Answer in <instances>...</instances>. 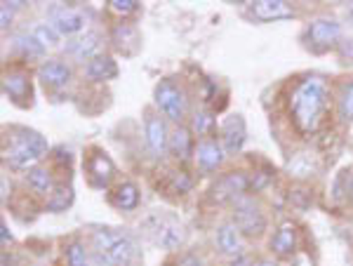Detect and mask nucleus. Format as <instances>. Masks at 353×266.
I'll return each instance as SVG.
<instances>
[{"instance_id":"obj_1","label":"nucleus","mask_w":353,"mask_h":266,"mask_svg":"<svg viewBox=\"0 0 353 266\" xmlns=\"http://www.w3.org/2000/svg\"><path fill=\"white\" fill-rule=\"evenodd\" d=\"M330 90L325 78L309 76L304 78L297 88L292 90L290 97V111H292V121L299 132L311 134L316 132L323 121V113L327 109Z\"/></svg>"},{"instance_id":"obj_2","label":"nucleus","mask_w":353,"mask_h":266,"mask_svg":"<svg viewBox=\"0 0 353 266\" xmlns=\"http://www.w3.org/2000/svg\"><path fill=\"white\" fill-rule=\"evenodd\" d=\"M48 151L50 144L41 132L19 127L14 130L10 149H5V163L12 170H26L28 172V170H33L48 156Z\"/></svg>"},{"instance_id":"obj_3","label":"nucleus","mask_w":353,"mask_h":266,"mask_svg":"<svg viewBox=\"0 0 353 266\" xmlns=\"http://www.w3.org/2000/svg\"><path fill=\"white\" fill-rule=\"evenodd\" d=\"M92 245L94 252L109 257L116 266H130L137 254L132 236L121 229H97L92 234Z\"/></svg>"},{"instance_id":"obj_4","label":"nucleus","mask_w":353,"mask_h":266,"mask_svg":"<svg viewBox=\"0 0 353 266\" xmlns=\"http://www.w3.org/2000/svg\"><path fill=\"white\" fill-rule=\"evenodd\" d=\"M153 99H156L158 111L165 118H170L172 123H179L181 125V121L186 118V106H189V99H186V92L181 90V85L165 78L153 90Z\"/></svg>"},{"instance_id":"obj_5","label":"nucleus","mask_w":353,"mask_h":266,"mask_svg":"<svg viewBox=\"0 0 353 266\" xmlns=\"http://www.w3.org/2000/svg\"><path fill=\"white\" fill-rule=\"evenodd\" d=\"M233 224L243 236H259L266 229V217L250 196H241L233 203Z\"/></svg>"},{"instance_id":"obj_6","label":"nucleus","mask_w":353,"mask_h":266,"mask_svg":"<svg viewBox=\"0 0 353 266\" xmlns=\"http://www.w3.org/2000/svg\"><path fill=\"white\" fill-rule=\"evenodd\" d=\"M341 38V24L327 17H318L306 26V41L313 52H325V50L334 48Z\"/></svg>"},{"instance_id":"obj_7","label":"nucleus","mask_w":353,"mask_h":266,"mask_svg":"<svg viewBox=\"0 0 353 266\" xmlns=\"http://www.w3.org/2000/svg\"><path fill=\"white\" fill-rule=\"evenodd\" d=\"M144 134H146V146H149L153 158H163L170 151V130L165 125V121L158 113H146L144 118Z\"/></svg>"},{"instance_id":"obj_8","label":"nucleus","mask_w":353,"mask_h":266,"mask_svg":"<svg viewBox=\"0 0 353 266\" xmlns=\"http://www.w3.org/2000/svg\"><path fill=\"white\" fill-rule=\"evenodd\" d=\"M3 92L12 104L17 106H31L33 99V88H31V78L24 71H10L3 78Z\"/></svg>"},{"instance_id":"obj_9","label":"nucleus","mask_w":353,"mask_h":266,"mask_svg":"<svg viewBox=\"0 0 353 266\" xmlns=\"http://www.w3.org/2000/svg\"><path fill=\"white\" fill-rule=\"evenodd\" d=\"M50 24L59 31V36H76L88 24V14L81 8H66V5H61V8H54L50 12Z\"/></svg>"},{"instance_id":"obj_10","label":"nucleus","mask_w":353,"mask_h":266,"mask_svg":"<svg viewBox=\"0 0 353 266\" xmlns=\"http://www.w3.org/2000/svg\"><path fill=\"white\" fill-rule=\"evenodd\" d=\"M250 189V179L248 174L243 172H229L224 174L221 179H217V184L212 186V198L219 203L224 201H233L236 203L238 198L245 196V191Z\"/></svg>"},{"instance_id":"obj_11","label":"nucleus","mask_w":353,"mask_h":266,"mask_svg":"<svg viewBox=\"0 0 353 266\" xmlns=\"http://www.w3.org/2000/svg\"><path fill=\"white\" fill-rule=\"evenodd\" d=\"M193 158H196L198 167L203 170V172H214L217 167H221V163H224L226 158V149L221 146V141L217 139H201L196 144V154H193Z\"/></svg>"},{"instance_id":"obj_12","label":"nucleus","mask_w":353,"mask_h":266,"mask_svg":"<svg viewBox=\"0 0 353 266\" xmlns=\"http://www.w3.org/2000/svg\"><path fill=\"white\" fill-rule=\"evenodd\" d=\"M38 78L45 88L50 90H59V88H66L68 83L73 81V71L66 61L61 59H45L38 69Z\"/></svg>"},{"instance_id":"obj_13","label":"nucleus","mask_w":353,"mask_h":266,"mask_svg":"<svg viewBox=\"0 0 353 266\" xmlns=\"http://www.w3.org/2000/svg\"><path fill=\"white\" fill-rule=\"evenodd\" d=\"M245 139H248V127H245L243 116L233 113L221 123V146L226 149V154H238L245 146Z\"/></svg>"},{"instance_id":"obj_14","label":"nucleus","mask_w":353,"mask_h":266,"mask_svg":"<svg viewBox=\"0 0 353 266\" xmlns=\"http://www.w3.org/2000/svg\"><path fill=\"white\" fill-rule=\"evenodd\" d=\"M88 172H90V182L97 189H106V186L111 184L113 174H116V165H113V161L106 154H101V151H97L94 156L88 158Z\"/></svg>"},{"instance_id":"obj_15","label":"nucleus","mask_w":353,"mask_h":266,"mask_svg":"<svg viewBox=\"0 0 353 266\" xmlns=\"http://www.w3.org/2000/svg\"><path fill=\"white\" fill-rule=\"evenodd\" d=\"M217 245L219 250L226 254V257H243L245 254V243H243V234L238 231V226L229 222V224H221L217 229Z\"/></svg>"},{"instance_id":"obj_16","label":"nucleus","mask_w":353,"mask_h":266,"mask_svg":"<svg viewBox=\"0 0 353 266\" xmlns=\"http://www.w3.org/2000/svg\"><path fill=\"white\" fill-rule=\"evenodd\" d=\"M252 14L259 21H278L294 17V8L285 0H257L252 3Z\"/></svg>"},{"instance_id":"obj_17","label":"nucleus","mask_w":353,"mask_h":266,"mask_svg":"<svg viewBox=\"0 0 353 266\" xmlns=\"http://www.w3.org/2000/svg\"><path fill=\"white\" fill-rule=\"evenodd\" d=\"M66 54L78 61H92L94 57L101 54V38L97 33H85L66 45Z\"/></svg>"},{"instance_id":"obj_18","label":"nucleus","mask_w":353,"mask_h":266,"mask_svg":"<svg viewBox=\"0 0 353 266\" xmlns=\"http://www.w3.org/2000/svg\"><path fill=\"white\" fill-rule=\"evenodd\" d=\"M271 250L278 257H290L294 250H297V226L292 222H285L278 226V231L271 238Z\"/></svg>"},{"instance_id":"obj_19","label":"nucleus","mask_w":353,"mask_h":266,"mask_svg":"<svg viewBox=\"0 0 353 266\" xmlns=\"http://www.w3.org/2000/svg\"><path fill=\"white\" fill-rule=\"evenodd\" d=\"M85 76L94 83H104V81H113L118 76V64L113 61V57L109 54H99L94 57L92 61L85 64Z\"/></svg>"},{"instance_id":"obj_20","label":"nucleus","mask_w":353,"mask_h":266,"mask_svg":"<svg viewBox=\"0 0 353 266\" xmlns=\"http://www.w3.org/2000/svg\"><path fill=\"white\" fill-rule=\"evenodd\" d=\"M26 184H28V189H31L36 196H45V198L52 196L54 189H57L52 172H50L48 167H41V165L28 170V172H26Z\"/></svg>"},{"instance_id":"obj_21","label":"nucleus","mask_w":353,"mask_h":266,"mask_svg":"<svg viewBox=\"0 0 353 266\" xmlns=\"http://www.w3.org/2000/svg\"><path fill=\"white\" fill-rule=\"evenodd\" d=\"M191 130L186 127H174L172 134H170V154H172L176 161H189V158L196 154V146H193V139H191Z\"/></svg>"},{"instance_id":"obj_22","label":"nucleus","mask_w":353,"mask_h":266,"mask_svg":"<svg viewBox=\"0 0 353 266\" xmlns=\"http://www.w3.org/2000/svg\"><path fill=\"white\" fill-rule=\"evenodd\" d=\"M111 43L116 50H121L125 54H132L137 48H139V33L132 24H116L111 31Z\"/></svg>"},{"instance_id":"obj_23","label":"nucleus","mask_w":353,"mask_h":266,"mask_svg":"<svg viewBox=\"0 0 353 266\" xmlns=\"http://www.w3.org/2000/svg\"><path fill=\"white\" fill-rule=\"evenodd\" d=\"M113 205L123 212H132L139 207V189L134 182H121L113 191Z\"/></svg>"},{"instance_id":"obj_24","label":"nucleus","mask_w":353,"mask_h":266,"mask_svg":"<svg viewBox=\"0 0 353 266\" xmlns=\"http://www.w3.org/2000/svg\"><path fill=\"white\" fill-rule=\"evenodd\" d=\"M12 48H14V52L21 57V59H43V54H45V48L41 43H38V38L33 36V33H19V36L14 38V43H12Z\"/></svg>"},{"instance_id":"obj_25","label":"nucleus","mask_w":353,"mask_h":266,"mask_svg":"<svg viewBox=\"0 0 353 266\" xmlns=\"http://www.w3.org/2000/svg\"><path fill=\"white\" fill-rule=\"evenodd\" d=\"M156 231H158L156 238L165 250H174V247H179L181 241H184V231H181V226L176 222H172V219H165V222H161V226H158Z\"/></svg>"},{"instance_id":"obj_26","label":"nucleus","mask_w":353,"mask_h":266,"mask_svg":"<svg viewBox=\"0 0 353 266\" xmlns=\"http://www.w3.org/2000/svg\"><path fill=\"white\" fill-rule=\"evenodd\" d=\"M214 125H217V121H214V113L208 111V109H198L193 113L191 118V132L196 134V137L201 139H210L214 132Z\"/></svg>"},{"instance_id":"obj_27","label":"nucleus","mask_w":353,"mask_h":266,"mask_svg":"<svg viewBox=\"0 0 353 266\" xmlns=\"http://www.w3.org/2000/svg\"><path fill=\"white\" fill-rule=\"evenodd\" d=\"M66 266H92V254L85 250L81 241H71L66 245Z\"/></svg>"},{"instance_id":"obj_28","label":"nucleus","mask_w":353,"mask_h":266,"mask_svg":"<svg viewBox=\"0 0 353 266\" xmlns=\"http://www.w3.org/2000/svg\"><path fill=\"white\" fill-rule=\"evenodd\" d=\"M71 203H73V189L71 186H59V189H54V194L48 198V210L61 212V210H66Z\"/></svg>"},{"instance_id":"obj_29","label":"nucleus","mask_w":353,"mask_h":266,"mask_svg":"<svg viewBox=\"0 0 353 266\" xmlns=\"http://www.w3.org/2000/svg\"><path fill=\"white\" fill-rule=\"evenodd\" d=\"M313 154H297L290 161V172L294 174V177H311V172L316 170V165H313Z\"/></svg>"},{"instance_id":"obj_30","label":"nucleus","mask_w":353,"mask_h":266,"mask_svg":"<svg viewBox=\"0 0 353 266\" xmlns=\"http://www.w3.org/2000/svg\"><path fill=\"white\" fill-rule=\"evenodd\" d=\"M31 33L38 38V43H41L43 48H52V45L59 43V38H61L59 31H57L52 24H36Z\"/></svg>"},{"instance_id":"obj_31","label":"nucleus","mask_w":353,"mask_h":266,"mask_svg":"<svg viewBox=\"0 0 353 266\" xmlns=\"http://www.w3.org/2000/svg\"><path fill=\"white\" fill-rule=\"evenodd\" d=\"M339 118L341 121H353V81L346 85L339 99Z\"/></svg>"},{"instance_id":"obj_32","label":"nucleus","mask_w":353,"mask_h":266,"mask_svg":"<svg viewBox=\"0 0 353 266\" xmlns=\"http://www.w3.org/2000/svg\"><path fill=\"white\" fill-rule=\"evenodd\" d=\"M109 10L121 17H128V14H137L141 8V3H137V0H109Z\"/></svg>"},{"instance_id":"obj_33","label":"nucleus","mask_w":353,"mask_h":266,"mask_svg":"<svg viewBox=\"0 0 353 266\" xmlns=\"http://www.w3.org/2000/svg\"><path fill=\"white\" fill-rule=\"evenodd\" d=\"M21 3H3V8H0V26H3V31H8L10 21H12L14 12L19 10Z\"/></svg>"},{"instance_id":"obj_34","label":"nucleus","mask_w":353,"mask_h":266,"mask_svg":"<svg viewBox=\"0 0 353 266\" xmlns=\"http://www.w3.org/2000/svg\"><path fill=\"white\" fill-rule=\"evenodd\" d=\"M191 177L186 172H174L172 174V189L176 191V194H186V191H191Z\"/></svg>"},{"instance_id":"obj_35","label":"nucleus","mask_w":353,"mask_h":266,"mask_svg":"<svg viewBox=\"0 0 353 266\" xmlns=\"http://www.w3.org/2000/svg\"><path fill=\"white\" fill-rule=\"evenodd\" d=\"M179 266H205V264H203L198 257H193V254H189V257H184V259H181Z\"/></svg>"},{"instance_id":"obj_36","label":"nucleus","mask_w":353,"mask_h":266,"mask_svg":"<svg viewBox=\"0 0 353 266\" xmlns=\"http://www.w3.org/2000/svg\"><path fill=\"white\" fill-rule=\"evenodd\" d=\"M231 266H257V264H254L252 259L248 257V254H243V257L233 259V262H231Z\"/></svg>"},{"instance_id":"obj_37","label":"nucleus","mask_w":353,"mask_h":266,"mask_svg":"<svg viewBox=\"0 0 353 266\" xmlns=\"http://www.w3.org/2000/svg\"><path fill=\"white\" fill-rule=\"evenodd\" d=\"M0 238H3V245H8L10 241H12V236H10V231H8V224H0Z\"/></svg>"},{"instance_id":"obj_38","label":"nucleus","mask_w":353,"mask_h":266,"mask_svg":"<svg viewBox=\"0 0 353 266\" xmlns=\"http://www.w3.org/2000/svg\"><path fill=\"white\" fill-rule=\"evenodd\" d=\"M257 266H278V264L273 262V259H261V262H259Z\"/></svg>"},{"instance_id":"obj_39","label":"nucleus","mask_w":353,"mask_h":266,"mask_svg":"<svg viewBox=\"0 0 353 266\" xmlns=\"http://www.w3.org/2000/svg\"><path fill=\"white\" fill-rule=\"evenodd\" d=\"M3 266H8V252H3Z\"/></svg>"}]
</instances>
